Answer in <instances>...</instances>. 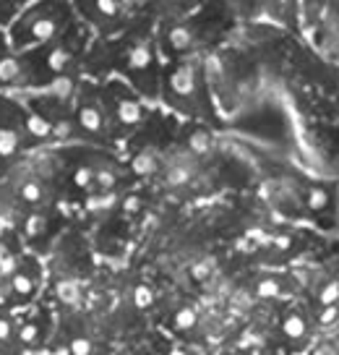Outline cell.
Segmentation results:
<instances>
[{"mask_svg": "<svg viewBox=\"0 0 339 355\" xmlns=\"http://www.w3.org/2000/svg\"><path fill=\"white\" fill-rule=\"evenodd\" d=\"M159 102L170 112L191 123L209 125V121H214V100H211V84L204 68V58L167 60L162 68Z\"/></svg>", "mask_w": 339, "mask_h": 355, "instance_id": "6da1fadb", "label": "cell"}, {"mask_svg": "<svg viewBox=\"0 0 339 355\" xmlns=\"http://www.w3.org/2000/svg\"><path fill=\"white\" fill-rule=\"evenodd\" d=\"M222 19L225 13L211 6L198 8V11L173 19V21H162L154 26V37H157V47L162 60H183V58H201L209 53V47L217 42L222 34ZM230 19V16H227Z\"/></svg>", "mask_w": 339, "mask_h": 355, "instance_id": "7a4b0ae2", "label": "cell"}, {"mask_svg": "<svg viewBox=\"0 0 339 355\" xmlns=\"http://www.w3.org/2000/svg\"><path fill=\"white\" fill-rule=\"evenodd\" d=\"M78 19L71 0H32L8 24L6 34L16 53H26V50H37V47L55 42Z\"/></svg>", "mask_w": 339, "mask_h": 355, "instance_id": "3957f363", "label": "cell"}, {"mask_svg": "<svg viewBox=\"0 0 339 355\" xmlns=\"http://www.w3.org/2000/svg\"><path fill=\"white\" fill-rule=\"evenodd\" d=\"M99 92H102V102L107 107L110 128H112L115 141L136 136L152 118V105L144 100L128 81L110 76L99 81Z\"/></svg>", "mask_w": 339, "mask_h": 355, "instance_id": "277c9868", "label": "cell"}, {"mask_svg": "<svg viewBox=\"0 0 339 355\" xmlns=\"http://www.w3.org/2000/svg\"><path fill=\"white\" fill-rule=\"evenodd\" d=\"M73 121H76V131L81 144H115L112 128H110L107 107L102 102L99 81H94V78L84 76L76 84V89H73Z\"/></svg>", "mask_w": 339, "mask_h": 355, "instance_id": "5b68a950", "label": "cell"}, {"mask_svg": "<svg viewBox=\"0 0 339 355\" xmlns=\"http://www.w3.org/2000/svg\"><path fill=\"white\" fill-rule=\"evenodd\" d=\"M0 133H11L21 139L26 149L53 144L50 125L44 123L42 115L32 110L24 94H11V92H0Z\"/></svg>", "mask_w": 339, "mask_h": 355, "instance_id": "8992f818", "label": "cell"}, {"mask_svg": "<svg viewBox=\"0 0 339 355\" xmlns=\"http://www.w3.org/2000/svg\"><path fill=\"white\" fill-rule=\"evenodd\" d=\"M76 19L99 40H110L125 32L136 19L139 0H71Z\"/></svg>", "mask_w": 339, "mask_h": 355, "instance_id": "52a82bcc", "label": "cell"}, {"mask_svg": "<svg viewBox=\"0 0 339 355\" xmlns=\"http://www.w3.org/2000/svg\"><path fill=\"white\" fill-rule=\"evenodd\" d=\"M16 319V345L19 353H42L53 337V313L42 303H29L21 311H13Z\"/></svg>", "mask_w": 339, "mask_h": 355, "instance_id": "ba28073f", "label": "cell"}, {"mask_svg": "<svg viewBox=\"0 0 339 355\" xmlns=\"http://www.w3.org/2000/svg\"><path fill=\"white\" fill-rule=\"evenodd\" d=\"M0 92L26 94L34 92V76L26 53H16L6 29H0Z\"/></svg>", "mask_w": 339, "mask_h": 355, "instance_id": "9c48e42d", "label": "cell"}, {"mask_svg": "<svg viewBox=\"0 0 339 355\" xmlns=\"http://www.w3.org/2000/svg\"><path fill=\"white\" fill-rule=\"evenodd\" d=\"M3 285H6V300L24 309L37 298V293L42 288V266L32 256H24L3 277Z\"/></svg>", "mask_w": 339, "mask_h": 355, "instance_id": "30bf717a", "label": "cell"}, {"mask_svg": "<svg viewBox=\"0 0 339 355\" xmlns=\"http://www.w3.org/2000/svg\"><path fill=\"white\" fill-rule=\"evenodd\" d=\"M313 32H316L318 50L339 63V0H329L318 24L313 26Z\"/></svg>", "mask_w": 339, "mask_h": 355, "instance_id": "8fae6325", "label": "cell"}, {"mask_svg": "<svg viewBox=\"0 0 339 355\" xmlns=\"http://www.w3.org/2000/svg\"><path fill=\"white\" fill-rule=\"evenodd\" d=\"M256 13L285 29H295L300 24V0H256Z\"/></svg>", "mask_w": 339, "mask_h": 355, "instance_id": "7c38bea8", "label": "cell"}, {"mask_svg": "<svg viewBox=\"0 0 339 355\" xmlns=\"http://www.w3.org/2000/svg\"><path fill=\"white\" fill-rule=\"evenodd\" d=\"M279 329L285 334V340L290 345H300L308 340V334H311V322H308V316L303 313L300 309H285L282 313V319H279Z\"/></svg>", "mask_w": 339, "mask_h": 355, "instance_id": "4fadbf2b", "label": "cell"}, {"mask_svg": "<svg viewBox=\"0 0 339 355\" xmlns=\"http://www.w3.org/2000/svg\"><path fill=\"white\" fill-rule=\"evenodd\" d=\"M29 149L21 139H16L11 133H0V170H8L13 162H19Z\"/></svg>", "mask_w": 339, "mask_h": 355, "instance_id": "5bb4252c", "label": "cell"}, {"mask_svg": "<svg viewBox=\"0 0 339 355\" xmlns=\"http://www.w3.org/2000/svg\"><path fill=\"white\" fill-rule=\"evenodd\" d=\"M214 8L230 19H251L256 16V0H209Z\"/></svg>", "mask_w": 339, "mask_h": 355, "instance_id": "9a60e30c", "label": "cell"}, {"mask_svg": "<svg viewBox=\"0 0 339 355\" xmlns=\"http://www.w3.org/2000/svg\"><path fill=\"white\" fill-rule=\"evenodd\" d=\"M282 293H285V282H282V277H277V275H263L253 285V295L259 300H277Z\"/></svg>", "mask_w": 339, "mask_h": 355, "instance_id": "2e32d148", "label": "cell"}, {"mask_svg": "<svg viewBox=\"0 0 339 355\" xmlns=\"http://www.w3.org/2000/svg\"><path fill=\"white\" fill-rule=\"evenodd\" d=\"M303 204H306L308 209L313 211V214H321V211H327L331 207V193H329L324 186H308L306 193H303Z\"/></svg>", "mask_w": 339, "mask_h": 355, "instance_id": "e0dca14e", "label": "cell"}, {"mask_svg": "<svg viewBox=\"0 0 339 355\" xmlns=\"http://www.w3.org/2000/svg\"><path fill=\"white\" fill-rule=\"evenodd\" d=\"M32 0H0V29H8V24L29 6Z\"/></svg>", "mask_w": 339, "mask_h": 355, "instance_id": "ac0fdd59", "label": "cell"}, {"mask_svg": "<svg viewBox=\"0 0 339 355\" xmlns=\"http://www.w3.org/2000/svg\"><path fill=\"white\" fill-rule=\"evenodd\" d=\"M198 324V313L193 306H180V309L173 313V327L175 329H193Z\"/></svg>", "mask_w": 339, "mask_h": 355, "instance_id": "d6986e66", "label": "cell"}, {"mask_svg": "<svg viewBox=\"0 0 339 355\" xmlns=\"http://www.w3.org/2000/svg\"><path fill=\"white\" fill-rule=\"evenodd\" d=\"M133 303H136L139 309H149V306L154 303L152 288H146V285H136V290H133Z\"/></svg>", "mask_w": 339, "mask_h": 355, "instance_id": "ffe728a7", "label": "cell"}, {"mask_svg": "<svg viewBox=\"0 0 339 355\" xmlns=\"http://www.w3.org/2000/svg\"><path fill=\"white\" fill-rule=\"evenodd\" d=\"M21 355H40V353H21Z\"/></svg>", "mask_w": 339, "mask_h": 355, "instance_id": "44dd1931", "label": "cell"}]
</instances>
